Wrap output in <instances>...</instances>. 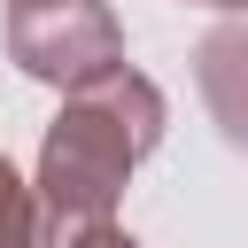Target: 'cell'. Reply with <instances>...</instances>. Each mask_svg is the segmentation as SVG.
Returning a JSON list of instances; mask_svg holds the SVG:
<instances>
[{
  "instance_id": "cell-1",
  "label": "cell",
  "mask_w": 248,
  "mask_h": 248,
  "mask_svg": "<svg viewBox=\"0 0 248 248\" xmlns=\"http://www.w3.org/2000/svg\"><path fill=\"white\" fill-rule=\"evenodd\" d=\"M163 124H170V108H163L155 78L132 70V62L70 85V93H62V116H54L46 140H39V178H31L39 225L62 232V225L108 217L116 194H124V178L163 147ZM46 232H39V240H46Z\"/></svg>"
},
{
  "instance_id": "cell-2",
  "label": "cell",
  "mask_w": 248,
  "mask_h": 248,
  "mask_svg": "<svg viewBox=\"0 0 248 248\" xmlns=\"http://www.w3.org/2000/svg\"><path fill=\"white\" fill-rule=\"evenodd\" d=\"M8 62L39 85H85L124 62V31L108 0H8Z\"/></svg>"
},
{
  "instance_id": "cell-3",
  "label": "cell",
  "mask_w": 248,
  "mask_h": 248,
  "mask_svg": "<svg viewBox=\"0 0 248 248\" xmlns=\"http://www.w3.org/2000/svg\"><path fill=\"white\" fill-rule=\"evenodd\" d=\"M194 85L232 147H248V23H217L194 46Z\"/></svg>"
},
{
  "instance_id": "cell-4",
  "label": "cell",
  "mask_w": 248,
  "mask_h": 248,
  "mask_svg": "<svg viewBox=\"0 0 248 248\" xmlns=\"http://www.w3.org/2000/svg\"><path fill=\"white\" fill-rule=\"evenodd\" d=\"M39 194L16 178V163L0 155V248H39Z\"/></svg>"
},
{
  "instance_id": "cell-5",
  "label": "cell",
  "mask_w": 248,
  "mask_h": 248,
  "mask_svg": "<svg viewBox=\"0 0 248 248\" xmlns=\"http://www.w3.org/2000/svg\"><path fill=\"white\" fill-rule=\"evenodd\" d=\"M39 248H140L116 217H93V225H62V232H46Z\"/></svg>"
},
{
  "instance_id": "cell-6",
  "label": "cell",
  "mask_w": 248,
  "mask_h": 248,
  "mask_svg": "<svg viewBox=\"0 0 248 248\" xmlns=\"http://www.w3.org/2000/svg\"><path fill=\"white\" fill-rule=\"evenodd\" d=\"M194 8H225V16H240V8H248V0H194Z\"/></svg>"
}]
</instances>
